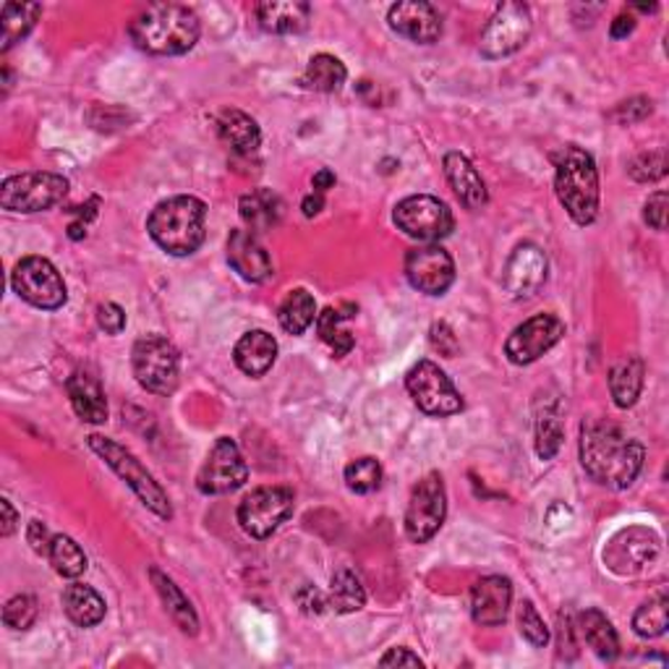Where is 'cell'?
<instances>
[{
  "mask_svg": "<svg viewBox=\"0 0 669 669\" xmlns=\"http://www.w3.org/2000/svg\"><path fill=\"white\" fill-rule=\"evenodd\" d=\"M646 447L612 422H586L581 426V463L596 484L628 489L638 479Z\"/></svg>",
  "mask_w": 669,
  "mask_h": 669,
  "instance_id": "1",
  "label": "cell"
},
{
  "mask_svg": "<svg viewBox=\"0 0 669 669\" xmlns=\"http://www.w3.org/2000/svg\"><path fill=\"white\" fill-rule=\"evenodd\" d=\"M199 17L187 6L158 3L134 17L128 34L134 45L152 55H183L197 45Z\"/></svg>",
  "mask_w": 669,
  "mask_h": 669,
  "instance_id": "2",
  "label": "cell"
},
{
  "mask_svg": "<svg viewBox=\"0 0 669 669\" xmlns=\"http://www.w3.org/2000/svg\"><path fill=\"white\" fill-rule=\"evenodd\" d=\"M554 191L562 208L578 225H591L599 215V170L586 149L562 147L554 155Z\"/></svg>",
  "mask_w": 669,
  "mask_h": 669,
  "instance_id": "3",
  "label": "cell"
},
{
  "mask_svg": "<svg viewBox=\"0 0 669 669\" xmlns=\"http://www.w3.org/2000/svg\"><path fill=\"white\" fill-rule=\"evenodd\" d=\"M204 220L208 208L197 197H170L152 210L147 231L162 252L189 256L204 244Z\"/></svg>",
  "mask_w": 669,
  "mask_h": 669,
  "instance_id": "4",
  "label": "cell"
},
{
  "mask_svg": "<svg viewBox=\"0 0 669 669\" xmlns=\"http://www.w3.org/2000/svg\"><path fill=\"white\" fill-rule=\"evenodd\" d=\"M87 445L103 458L108 466L116 471L120 479L128 484L134 495L139 497L141 505L155 512L160 518H173V508H170V497L166 489L155 481V476L141 466V460L131 450H126L124 445H118L116 439L103 437V434H89Z\"/></svg>",
  "mask_w": 669,
  "mask_h": 669,
  "instance_id": "5",
  "label": "cell"
},
{
  "mask_svg": "<svg viewBox=\"0 0 669 669\" xmlns=\"http://www.w3.org/2000/svg\"><path fill=\"white\" fill-rule=\"evenodd\" d=\"M134 376L147 393L152 395H173L181 380V359H178L176 346L162 334H147L137 340L131 353Z\"/></svg>",
  "mask_w": 669,
  "mask_h": 669,
  "instance_id": "6",
  "label": "cell"
},
{
  "mask_svg": "<svg viewBox=\"0 0 669 669\" xmlns=\"http://www.w3.org/2000/svg\"><path fill=\"white\" fill-rule=\"evenodd\" d=\"M68 194V181L59 173H21L0 187V208L9 212H45Z\"/></svg>",
  "mask_w": 669,
  "mask_h": 669,
  "instance_id": "7",
  "label": "cell"
},
{
  "mask_svg": "<svg viewBox=\"0 0 669 669\" xmlns=\"http://www.w3.org/2000/svg\"><path fill=\"white\" fill-rule=\"evenodd\" d=\"M533 32L531 9L518 0L497 6L495 17L484 26L479 50L484 59H505V55L518 53Z\"/></svg>",
  "mask_w": 669,
  "mask_h": 669,
  "instance_id": "8",
  "label": "cell"
},
{
  "mask_svg": "<svg viewBox=\"0 0 669 669\" xmlns=\"http://www.w3.org/2000/svg\"><path fill=\"white\" fill-rule=\"evenodd\" d=\"M11 286L19 298L26 304L38 306V309L55 311L66 304V283L53 262L42 259V256H24L11 273Z\"/></svg>",
  "mask_w": 669,
  "mask_h": 669,
  "instance_id": "9",
  "label": "cell"
},
{
  "mask_svg": "<svg viewBox=\"0 0 669 669\" xmlns=\"http://www.w3.org/2000/svg\"><path fill=\"white\" fill-rule=\"evenodd\" d=\"M447 516V492L439 474L424 476L411 492L408 508H405V537L414 544H426L443 529Z\"/></svg>",
  "mask_w": 669,
  "mask_h": 669,
  "instance_id": "10",
  "label": "cell"
},
{
  "mask_svg": "<svg viewBox=\"0 0 669 669\" xmlns=\"http://www.w3.org/2000/svg\"><path fill=\"white\" fill-rule=\"evenodd\" d=\"M393 220L405 236L424 241V244H434V241L450 236L455 225L450 208L443 199L429 194L405 197L403 202H397Z\"/></svg>",
  "mask_w": 669,
  "mask_h": 669,
  "instance_id": "11",
  "label": "cell"
},
{
  "mask_svg": "<svg viewBox=\"0 0 669 669\" xmlns=\"http://www.w3.org/2000/svg\"><path fill=\"white\" fill-rule=\"evenodd\" d=\"M405 387L426 416H455L463 411V397L443 369L434 361H418L405 374Z\"/></svg>",
  "mask_w": 669,
  "mask_h": 669,
  "instance_id": "12",
  "label": "cell"
},
{
  "mask_svg": "<svg viewBox=\"0 0 669 669\" xmlns=\"http://www.w3.org/2000/svg\"><path fill=\"white\" fill-rule=\"evenodd\" d=\"M294 492L286 487H259L238 505V523L248 537L267 539L294 516Z\"/></svg>",
  "mask_w": 669,
  "mask_h": 669,
  "instance_id": "13",
  "label": "cell"
},
{
  "mask_svg": "<svg viewBox=\"0 0 669 669\" xmlns=\"http://www.w3.org/2000/svg\"><path fill=\"white\" fill-rule=\"evenodd\" d=\"M248 466L238 445L231 437H220L197 474V487L202 495H231L244 487Z\"/></svg>",
  "mask_w": 669,
  "mask_h": 669,
  "instance_id": "14",
  "label": "cell"
},
{
  "mask_svg": "<svg viewBox=\"0 0 669 669\" xmlns=\"http://www.w3.org/2000/svg\"><path fill=\"white\" fill-rule=\"evenodd\" d=\"M565 334V322L554 315H537L525 319L510 332L508 343H505V355L516 367H529L539 361L546 351H552Z\"/></svg>",
  "mask_w": 669,
  "mask_h": 669,
  "instance_id": "15",
  "label": "cell"
},
{
  "mask_svg": "<svg viewBox=\"0 0 669 669\" xmlns=\"http://www.w3.org/2000/svg\"><path fill=\"white\" fill-rule=\"evenodd\" d=\"M405 277L418 294L443 296L455 280V262L439 244L416 246L405 256Z\"/></svg>",
  "mask_w": 669,
  "mask_h": 669,
  "instance_id": "16",
  "label": "cell"
},
{
  "mask_svg": "<svg viewBox=\"0 0 669 669\" xmlns=\"http://www.w3.org/2000/svg\"><path fill=\"white\" fill-rule=\"evenodd\" d=\"M657 552H659L657 533L649 529H625L617 533L607 550H604V562L609 565V571L630 575L638 573L640 567L649 565V562L657 558Z\"/></svg>",
  "mask_w": 669,
  "mask_h": 669,
  "instance_id": "17",
  "label": "cell"
},
{
  "mask_svg": "<svg viewBox=\"0 0 669 669\" xmlns=\"http://www.w3.org/2000/svg\"><path fill=\"white\" fill-rule=\"evenodd\" d=\"M387 24L390 30L416 42V45H432V42L443 38V17L432 3H424V0L395 3L387 13Z\"/></svg>",
  "mask_w": 669,
  "mask_h": 669,
  "instance_id": "18",
  "label": "cell"
},
{
  "mask_svg": "<svg viewBox=\"0 0 669 669\" xmlns=\"http://www.w3.org/2000/svg\"><path fill=\"white\" fill-rule=\"evenodd\" d=\"M546 283V254L537 244H521L505 267V288L512 298H531Z\"/></svg>",
  "mask_w": 669,
  "mask_h": 669,
  "instance_id": "19",
  "label": "cell"
},
{
  "mask_svg": "<svg viewBox=\"0 0 669 669\" xmlns=\"http://www.w3.org/2000/svg\"><path fill=\"white\" fill-rule=\"evenodd\" d=\"M512 602V583L502 575H487L476 581L471 588V617L476 625L484 628H497L508 620Z\"/></svg>",
  "mask_w": 669,
  "mask_h": 669,
  "instance_id": "20",
  "label": "cell"
},
{
  "mask_svg": "<svg viewBox=\"0 0 669 669\" xmlns=\"http://www.w3.org/2000/svg\"><path fill=\"white\" fill-rule=\"evenodd\" d=\"M227 262L248 283H265L273 275V259L252 231H233L227 238Z\"/></svg>",
  "mask_w": 669,
  "mask_h": 669,
  "instance_id": "21",
  "label": "cell"
},
{
  "mask_svg": "<svg viewBox=\"0 0 669 669\" xmlns=\"http://www.w3.org/2000/svg\"><path fill=\"white\" fill-rule=\"evenodd\" d=\"M443 166H445L447 181H450L455 197L460 199L463 208L481 210L484 204H487L489 191H487V183H484L481 173L474 168V162L460 152H447Z\"/></svg>",
  "mask_w": 669,
  "mask_h": 669,
  "instance_id": "22",
  "label": "cell"
},
{
  "mask_svg": "<svg viewBox=\"0 0 669 669\" xmlns=\"http://www.w3.org/2000/svg\"><path fill=\"white\" fill-rule=\"evenodd\" d=\"M256 19L269 34H298L309 26L311 6L304 0H267L256 6Z\"/></svg>",
  "mask_w": 669,
  "mask_h": 669,
  "instance_id": "23",
  "label": "cell"
},
{
  "mask_svg": "<svg viewBox=\"0 0 669 669\" xmlns=\"http://www.w3.org/2000/svg\"><path fill=\"white\" fill-rule=\"evenodd\" d=\"M68 397L76 416L87 424L108 422V401H105L103 384L87 372H74L68 376Z\"/></svg>",
  "mask_w": 669,
  "mask_h": 669,
  "instance_id": "24",
  "label": "cell"
},
{
  "mask_svg": "<svg viewBox=\"0 0 669 669\" xmlns=\"http://www.w3.org/2000/svg\"><path fill=\"white\" fill-rule=\"evenodd\" d=\"M233 359L246 376H265L277 359V340L265 330L246 332L236 343Z\"/></svg>",
  "mask_w": 669,
  "mask_h": 669,
  "instance_id": "25",
  "label": "cell"
},
{
  "mask_svg": "<svg viewBox=\"0 0 669 669\" xmlns=\"http://www.w3.org/2000/svg\"><path fill=\"white\" fill-rule=\"evenodd\" d=\"M575 630L586 640L588 649L604 661L620 657V638L599 609H586L575 617Z\"/></svg>",
  "mask_w": 669,
  "mask_h": 669,
  "instance_id": "26",
  "label": "cell"
},
{
  "mask_svg": "<svg viewBox=\"0 0 669 669\" xmlns=\"http://www.w3.org/2000/svg\"><path fill=\"white\" fill-rule=\"evenodd\" d=\"M241 220L252 227V233L273 231V227L283 220L286 204L283 199L269 189H254L252 194H244L238 202Z\"/></svg>",
  "mask_w": 669,
  "mask_h": 669,
  "instance_id": "27",
  "label": "cell"
},
{
  "mask_svg": "<svg viewBox=\"0 0 669 669\" xmlns=\"http://www.w3.org/2000/svg\"><path fill=\"white\" fill-rule=\"evenodd\" d=\"M217 126V137L223 139V145H227L236 155H252L256 152L262 141V131L256 126V120L252 116H246L244 110H223L215 120Z\"/></svg>",
  "mask_w": 669,
  "mask_h": 669,
  "instance_id": "28",
  "label": "cell"
},
{
  "mask_svg": "<svg viewBox=\"0 0 669 669\" xmlns=\"http://www.w3.org/2000/svg\"><path fill=\"white\" fill-rule=\"evenodd\" d=\"M63 609H66L68 620L79 628H95L105 620V599L92 586L84 583H71L63 591Z\"/></svg>",
  "mask_w": 669,
  "mask_h": 669,
  "instance_id": "29",
  "label": "cell"
},
{
  "mask_svg": "<svg viewBox=\"0 0 669 669\" xmlns=\"http://www.w3.org/2000/svg\"><path fill=\"white\" fill-rule=\"evenodd\" d=\"M149 578H152L162 604H166L168 615L173 617V623L178 625V628L187 633V636H197V633H199V617H197L194 607H191V602L187 599V594H183V591L176 586L173 578H168L166 573L158 571V567H152V571H149Z\"/></svg>",
  "mask_w": 669,
  "mask_h": 669,
  "instance_id": "30",
  "label": "cell"
},
{
  "mask_svg": "<svg viewBox=\"0 0 669 669\" xmlns=\"http://www.w3.org/2000/svg\"><path fill=\"white\" fill-rule=\"evenodd\" d=\"M644 376L646 367L638 355H628L620 364H615L609 372V390L617 408H633L638 403L640 390H644Z\"/></svg>",
  "mask_w": 669,
  "mask_h": 669,
  "instance_id": "31",
  "label": "cell"
},
{
  "mask_svg": "<svg viewBox=\"0 0 669 669\" xmlns=\"http://www.w3.org/2000/svg\"><path fill=\"white\" fill-rule=\"evenodd\" d=\"M277 319H280V327L288 334H304L317 319L315 296L304 288L290 290V294L283 298L280 309H277Z\"/></svg>",
  "mask_w": 669,
  "mask_h": 669,
  "instance_id": "32",
  "label": "cell"
},
{
  "mask_svg": "<svg viewBox=\"0 0 669 669\" xmlns=\"http://www.w3.org/2000/svg\"><path fill=\"white\" fill-rule=\"evenodd\" d=\"M367 591L361 586L359 575L348 567H340L330 581V596H327V607L338 612V615H351V612L364 609Z\"/></svg>",
  "mask_w": 669,
  "mask_h": 669,
  "instance_id": "33",
  "label": "cell"
},
{
  "mask_svg": "<svg viewBox=\"0 0 669 669\" xmlns=\"http://www.w3.org/2000/svg\"><path fill=\"white\" fill-rule=\"evenodd\" d=\"M42 13L40 3H6L3 6V17H0V24H3V38H0V50H11L17 42H21L34 30Z\"/></svg>",
  "mask_w": 669,
  "mask_h": 669,
  "instance_id": "34",
  "label": "cell"
},
{
  "mask_svg": "<svg viewBox=\"0 0 669 669\" xmlns=\"http://www.w3.org/2000/svg\"><path fill=\"white\" fill-rule=\"evenodd\" d=\"M346 79H348V71L343 66V61L334 59L330 53H319L309 61V66H306L301 84L306 89H315V92H338L346 84Z\"/></svg>",
  "mask_w": 669,
  "mask_h": 669,
  "instance_id": "35",
  "label": "cell"
},
{
  "mask_svg": "<svg viewBox=\"0 0 669 669\" xmlns=\"http://www.w3.org/2000/svg\"><path fill=\"white\" fill-rule=\"evenodd\" d=\"M565 439V424H562L560 405L546 401L537 414V455L542 460H552L560 453Z\"/></svg>",
  "mask_w": 669,
  "mask_h": 669,
  "instance_id": "36",
  "label": "cell"
},
{
  "mask_svg": "<svg viewBox=\"0 0 669 669\" xmlns=\"http://www.w3.org/2000/svg\"><path fill=\"white\" fill-rule=\"evenodd\" d=\"M47 558L53 562L55 573L63 575V578L74 581L87 571V554L71 537H53Z\"/></svg>",
  "mask_w": 669,
  "mask_h": 669,
  "instance_id": "37",
  "label": "cell"
},
{
  "mask_svg": "<svg viewBox=\"0 0 669 669\" xmlns=\"http://www.w3.org/2000/svg\"><path fill=\"white\" fill-rule=\"evenodd\" d=\"M669 628V602L667 594H657L654 599L640 604L636 615H633V630L640 638H659Z\"/></svg>",
  "mask_w": 669,
  "mask_h": 669,
  "instance_id": "38",
  "label": "cell"
},
{
  "mask_svg": "<svg viewBox=\"0 0 669 669\" xmlns=\"http://www.w3.org/2000/svg\"><path fill=\"white\" fill-rule=\"evenodd\" d=\"M348 317H353V315H343V311L332 309V306H330V309H325L322 315H317L319 338H322L325 343L332 348L338 359H340V355H346L353 348V334L340 327V325H343V319H348Z\"/></svg>",
  "mask_w": 669,
  "mask_h": 669,
  "instance_id": "39",
  "label": "cell"
},
{
  "mask_svg": "<svg viewBox=\"0 0 669 669\" xmlns=\"http://www.w3.org/2000/svg\"><path fill=\"white\" fill-rule=\"evenodd\" d=\"M382 484V466L376 458H355L346 466V487L355 495H372Z\"/></svg>",
  "mask_w": 669,
  "mask_h": 669,
  "instance_id": "40",
  "label": "cell"
},
{
  "mask_svg": "<svg viewBox=\"0 0 669 669\" xmlns=\"http://www.w3.org/2000/svg\"><path fill=\"white\" fill-rule=\"evenodd\" d=\"M34 620H38V599H34V596L21 594L6 602L3 623L9 625L11 630H30Z\"/></svg>",
  "mask_w": 669,
  "mask_h": 669,
  "instance_id": "41",
  "label": "cell"
},
{
  "mask_svg": "<svg viewBox=\"0 0 669 669\" xmlns=\"http://www.w3.org/2000/svg\"><path fill=\"white\" fill-rule=\"evenodd\" d=\"M518 628H521V636L529 640L531 646H537V649H544V646L550 644V630H546L542 615H539L537 607H533V602L521 604V612H518Z\"/></svg>",
  "mask_w": 669,
  "mask_h": 669,
  "instance_id": "42",
  "label": "cell"
},
{
  "mask_svg": "<svg viewBox=\"0 0 669 669\" xmlns=\"http://www.w3.org/2000/svg\"><path fill=\"white\" fill-rule=\"evenodd\" d=\"M628 170H630V176L636 178L638 183L659 181V178H665V173H667V155H665V149H657V152L638 155V158L630 162Z\"/></svg>",
  "mask_w": 669,
  "mask_h": 669,
  "instance_id": "43",
  "label": "cell"
},
{
  "mask_svg": "<svg viewBox=\"0 0 669 669\" xmlns=\"http://www.w3.org/2000/svg\"><path fill=\"white\" fill-rule=\"evenodd\" d=\"M651 113H654V103L649 97H633V99H628V103L617 105L615 118L620 120L623 126H630V124H638V120L649 118Z\"/></svg>",
  "mask_w": 669,
  "mask_h": 669,
  "instance_id": "44",
  "label": "cell"
},
{
  "mask_svg": "<svg viewBox=\"0 0 669 669\" xmlns=\"http://www.w3.org/2000/svg\"><path fill=\"white\" fill-rule=\"evenodd\" d=\"M429 340H432L434 351H439V355H445V359H453V355H458V351H460L458 338H455L453 327L447 322L434 325L429 332Z\"/></svg>",
  "mask_w": 669,
  "mask_h": 669,
  "instance_id": "45",
  "label": "cell"
},
{
  "mask_svg": "<svg viewBox=\"0 0 669 669\" xmlns=\"http://www.w3.org/2000/svg\"><path fill=\"white\" fill-rule=\"evenodd\" d=\"M667 210H669L667 191H657V194H651L649 202H646V208H644L646 225L654 227V231H665V227H667Z\"/></svg>",
  "mask_w": 669,
  "mask_h": 669,
  "instance_id": "46",
  "label": "cell"
},
{
  "mask_svg": "<svg viewBox=\"0 0 669 669\" xmlns=\"http://www.w3.org/2000/svg\"><path fill=\"white\" fill-rule=\"evenodd\" d=\"M97 325H99V330H105L108 334H120L126 330V311L113 301L99 304L97 306Z\"/></svg>",
  "mask_w": 669,
  "mask_h": 669,
  "instance_id": "47",
  "label": "cell"
},
{
  "mask_svg": "<svg viewBox=\"0 0 669 669\" xmlns=\"http://www.w3.org/2000/svg\"><path fill=\"white\" fill-rule=\"evenodd\" d=\"M298 607H301L306 615H319V612H325L327 599L322 591H317L315 586H301L296 594Z\"/></svg>",
  "mask_w": 669,
  "mask_h": 669,
  "instance_id": "48",
  "label": "cell"
},
{
  "mask_svg": "<svg viewBox=\"0 0 669 669\" xmlns=\"http://www.w3.org/2000/svg\"><path fill=\"white\" fill-rule=\"evenodd\" d=\"M26 542L32 544V550L38 554H45L50 552V544H53V537H50L47 525L40 523V521H32L30 529H26Z\"/></svg>",
  "mask_w": 669,
  "mask_h": 669,
  "instance_id": "49",
  "label": "cell"
},
{
  "mask_svg": "<svg viewBox=\"0 0 669 669\" xmlns=\"http://www.w3.org/2000/svg\"><path fill=\"white\" fill-rule=\"evenodd\" d=\"M382 667H424V661L418 654L411 649H390L384 657L380 659Z\"/></svg>",
  "mask_w": 669,
  "mask_h": 669,
  "instance_id": "50",
  "label": "cell"
},
{
  "mask_svg": "<svg viewBox=\"0 0 669 669\" xmlns=\"http://www.w3.org/2000/svg\"><path fill=\"white\" fill-rule=\"evenodd\" d=\"M633 30H636V19L630 17V13H620L615 21H612V40H623L628 38V34H633Z\"/></svg>",
  "mask_w": 669,
  "mask_h": 669,
  "instance_id": "51",
  "label": "cell"
},
{
  "mask_svg": "<svg viewBox=\"0 0 669 669\" xmlns=\"http://www.w3.org/2000/svg\"><path fill=\"white\" fill-rule=\"evenodd\" d=\"M0 510H3V525H0V533H3V537H11V533L17 531V523H19L17 510H13L11 500H0Z\"/></svg>",
  "mask_w": 669,
  "mask_h": 669,
  "instance_id": "52",
  "label": "cell"
},
{
  "mask_svg": "<svg viewBox=\"0 0 669 669\" xmlns=\"http://www.w3.org/2000/svg\"><path fill=\"white\" fill-rule=\"evenodd\" d=\"M334 181H338V178H334L332 170L322 168V170H317L315 178H311V187H315L317 194H325L327 189H332V187H334Z\"/></svg>",
  "mask_w": 669,
  "mask_h": 669,
  "instance_id": "53",
  "label": "cell"
},
{
  "mask_svg": "<svg viewBox=\"0 0 669 669\" xmlns=\"http://www.w3.org/2000/svg\"><path fill=\"white\" fill-rule=\"evenodd\" d=\"M301 208H304V215H306V217H315V215H319V212H322V208H325V197H322V194H317V191H315V194H309V197L304 199Z\"/></svg>",
  "mask_w": 669,
  "mask_h": 669,
  "instance_id": "54",
  "label": "cell"
}]
</instances>
